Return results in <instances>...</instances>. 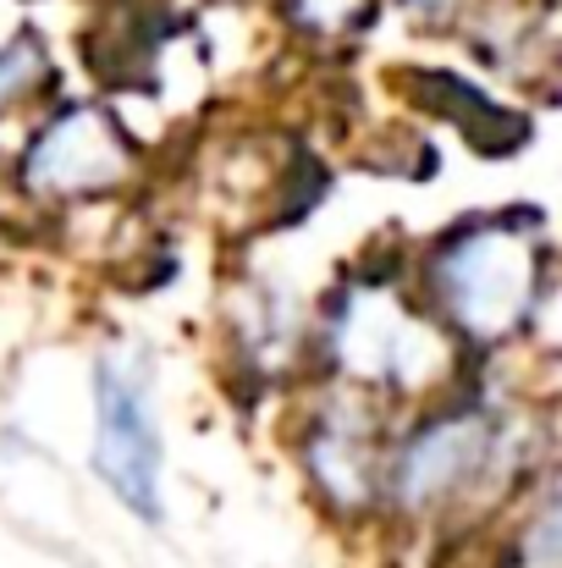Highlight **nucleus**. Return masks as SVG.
I'll list each match as a JSON object with an SVG mask.
<instances>
[{
	"mask_svg": "<svg viewBox=\"0 0 562 568\" xmlns=\"http://www.w3.org/2000/svg\"><path fill=\"white\" fill-rule=\"evenodd\" d=\"M50 78V55H44V39L39 33H17L0 44V116L11 105H22L39 83Z\"/></svg>",
	"mask_w": 562,
	"mask_h": 568,
	"instance_id": "8",
	"label": "nucleus"
},
{
	"mask_svg": "<svg viewBox=\"0 0 562 568\" xmlns=\"http://www.w3.org/2000/svg\"><path fill=\"white\" fill-rule=\"evenodd\" d=\"M326 354L337 376L391 397H413L436 386V376L452 365L447 332L375 276H359L337 293V310L326 315Z\"/></svg>",
	"mask_w": 562,
	"mask_h": 568,
	"instance_id": "3",
	"label": "nucleus"
},
{
	"mask_svg": "<svg viewBox=\"0 0 562 568\" xmlns=\"http://www.w3.org/2000/svg\"><path fill=\"white\" fill-rule=\"evenodd\" d=\"M408 83L425 89L419 105L436 111V116H447V122L469 139V150H480V155H513V150L530 144V116L513 111V105H502L497 94L474 89L469 78H452V72H408Z\"/></svg>",
	"mask_w": 562,
	"mask_h": 568,
	"instance_id": "7",
	"label": "nucleus"
},
{
	"mask_svg": "<svg viewBox=\"0 0 562 568\" xmlns=\"http://www.w3.org/2000/svg\"><path fill=\"white\" fill-rule=\"evenodd\" d=\"M375 0H287V17L304 28V33H320V39H337V33H354L365 17H370Z\"/></svg>",
	"mask_w": 562,
	"mask_h": 568,
	"instance_id": "9",
	"label": "nucleus"
},
{
	"mask_svg": "<svg viewBox=\"0 0 562 568\" xmlns=\"http://www.w3.org/2000/svg\"><path fill=\"white\" fill-rule=\"evenodd\" d=\"M402 11H413L419 22H452L458 17V0H397Z\"/></svg>",
	"mask_w": 562,
	"mask_h": 568,
	"instance_id": "10",
	"label": "nucleus"
},
{
	"mask_svg": "<svg viewBox=\"0 0 562 568\" xmlns=\"http://www.w3.org/2000/svg\"><path fill=\"white\" fill-rule=\"evenodd\" d=\"M419 310L447 343L502 348L552 304V237L519 215H469L419 254Z\"/></svg>",
	"mask_w": 562,
	"mask_h": 568,
	"instance_id": "1",
	"label": "nucleus"
},
{
	"mask_svg": "<svg viewBox=\"0 0 562 568\" xmlns=\"http://www.w3.org/2000/svg\"><path fill=\"white\" fill-rule=\"evenodd\" d=\"M94 475L144 525L166 519V442L150 397V371L133 348L94 359Z\"/></svg>",
	"mask_w": 562,
	"mask_h": 568,
	"instance_id": "4",
	"label": "nucleus"
},
{
	"mask_svg": "<svg viewBox=\"0 0 562 568\" xmlns=\"http://www.w3.org/2000/svg\"><path fill=\"white\" fill-rule=\"evenodd\" d=\"M133 161L139 155L127 128L105 105L72 100L33 128L22 150V189L39 199H94L122 189L133 178Z\"/></svg>",
	"mask_w": 562,
	"mask_h": 568,
	"instance_id": "5",
	"label": "nucleus"
},
{
	"mask_svg": "<svg viewBox=\"0 0 562 568\" xmlns=\"http://www.w3.org/2000/svg\"><path fill=\"white\" fill-rule=\"evenodd\" d=\"M519 469L513 419L480 397L436 403L408 430L386 436L380 458V508L402 519L469 514L474 497L508 486Z\"/></svg>",
	"mask_w": 562,
	"mask_h": 568,
	"instance_id": "2",
	"label": "nucleus"
},
{
	"mask_svg": "<svg viewBox=\"0 0 562 568\" xmlns=\"http://www.w3.org/2000/svg\"><path fill=\"white\" fill-rule=\"evenodd\" d=\"M304 469L309 486L343 514H370L380 508V458H386V430L365 397H331L326 408L309 414L304 425Z\"/></svg>",
	"mask_w": 562,
	"mask_h": 568,
	"instance_id": "6",
	"label": "nucleus"
}]
</instances>
